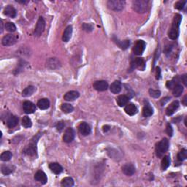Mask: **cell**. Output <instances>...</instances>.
Here are the masks:
<instances>
[{
    "mask_svg": "<svg viewBox=\"0 0 187 187\" xmlns=\"http://www.w3.org/2000/svg\"><path fill=\"white\" fill-rule=\"evenodd\" d=\"M160 73H161V71H160V68L157 67L156 68V78L157 79L160 78Z\"/></svg>",
    "mask_w": 187,
    "mask_h": 187,
    "instance_id": "47",
    "label": "cell"
},
{
    "mask_svg": "<svg viewBox=\"0 0 187 187\" xmlns=\"http://www.w3.org/2000/svg\"><path fill=\"white\" fill-rule=\"evenodd\" d=\"M153 113H154L153 107L151 106V105L148 102H146V104H145L143 109V116L144 117H149L152 116Z\"/></svg>",
    "mask_w": 187,
    "mask_h": 187,
    "instance_id": "25",
    "label": "cell"
},
{
    "mask_svg": "<svg viewBox=\"0 0 187 187\" xmlns=\"http://www.w3.org/2000/svg\"><path fill=\"white\" fill-rule=\"evenodd\" d=\"M148 2L145 0H134L132 2V8L138 13H145L147 11Z\"/></svg>",
    "mask_w": 187,
    "mask_h": 187,
    "instance_id": "3",
    "label": "cell"
},
{
    "mask_svg": "<svg viewBox=\"0 0 187 187\" xmlns=\"http://www.w3.org/2000/svg\"><path fill=\"white\" fill-rule=\"evenodd\" d=\"M58 64H59V62L55 58L50 59L48 61V62H47V66H49L51 69H55V68H57L59 66Z\"/></svg>",
    "mask_w": 187,
    "mask_h": 187,
    "instance_id": "32",
    "label": "cell"
},
{
    "mask_svg": "<svg viewBox=\"0 0 187 187\" xmlns=\"http://www.w3.org/2000/svg\"><path fill=\"white\" fill-rule=\"evenodd\" d=\"M12 156V153L9 151H7L3 152L2 154H1V156H0V159H1L2 161L3 162H8L11 159Z\"/></svg>",
    "mask_w": 187,
    "mask_h": 187,
    "instance_id": "34",
    "label": "cell"
},
{
    "mask_svg": "<svg viewBox=\"0 0 187 187\" xmlns=\"http://www.w3.org/2000/svg\"><path fill=\"white\" fill-rule=\"evenodd\" d=\"M64 127H65V124H64L63 121H60L57 124L56 129L58 131H62V129L64 128Z\"/></svg>",
    "mask_w": 187,
    "mask_h": 187,
    "instance_id": "44",
    "label": "cell"
},
{
    "mask_svg": "<svg viewBox=\"0 0 187 187\" xmlns=\"http://www.w3.org/2000/svg\"><path fill=\"white\" fill-rule=\"evenodd\" d=\"M186 97H187V96L186 95V96L184 97V98H183V105H184L185 106H186V105H187V103H186Z\"/></svg>",
    "mask_w": 187,
    "mask_h": 187,
    "instance_id": "49",
    "label": "cell"
},
{
    "mask_svg": "<svg viewBox=\"0 0 187 187\" xmlns=\"http://www.w3.org/2000/svg\"><path fill=\"white\" fill-rule=\"evenodd\" d=\"M72 34H73V27H72V26H68L65 29L64 34H63L62 40L64 42H68L71 38Z\"/></svg>",
    "mask_w": 187,
    "mask_h": 187,
    "instance_id": "23",
    "label": "cell"
},
{
    "mask_svg": "<svg viewBox=\"0 0 187 187\" xmlns=\"http://www.w3.org/2000/svg\"><path fill=\"white\" fill-rule=\"evenodd\" d=\"M166 132L168 133V134L169 136H172V134H173V130H172V128L171 127V125L170 124H168L166 127Z\"/></svg>",
    "mask_w": 187,
    "mask_h": 187,
    "instance_id": "43",
    "label": "cell"
},
{
    "mask_svg": "<svg viewBox=\"0 0 187 187\" xmlns=\"http://www.w3.org/2000/svg\"><path fill=\"white\" fill-rule=\"evenodd\" d=\"M110 127L109 126H107V125L104 126V127H103V131L105 132H107V131L110 130Z\"/></svg>",
    "mask_w": 187,
    "mask_h": 187,
    "instance_id": "48",
    "label": "cell"
},
{
    "mask_svg": "<svg viewBox=\"0 0 187 187\" xmlns=\"http://www.w3.org/2000/svg\"><path fill=\"white\" fill-rule=\"evenodd\" d=\"M4 13L5 15L8 16V17L10 18H12V19H14V18H15L16 15H17V11H16L15 8L12 7V5H8V6L5 8Z\"/></svg>",
    "mask_w": 187,
    "mask_h": 187,
    "instance_id": "19",
    "label": "cell"
},
{
    "mask_svg": "<svg viewBox=\"0 0 187 187\" xmlns=\"http://www.w3.org/2000/svg\"><path fill=\"white\" fill-rule=\"evenodd\" d=\"M49 168L53 173L57 174V175L60 174L61 172L63 171V168L62 167V165H59V164L57 162H53L50 164Z\"/></svg>",
    "mask_w": 187,
    "mask_h": 187,
    "instance_id": "22",
    "label": "cell"
},
{
    "mask_svg": "<svg viewBox=\"0 0 187 187\" xmlns=\"http://www.w3.org/2000/svg\"><path fill=\"white\" fill-rule=\"evenodd\" d=\"M149 93H150V96L153 98H159L161 95V91L159 90H154V89H149Z\"/></svg>",
    "mask_w": 187,
    "mask_h": 187,
    "instance_id": "40",
    "label": "cell"
},
{
    "mask_svg": "<svg viewBox=\"0 0 187 187\" xmlns=\"http://www.w3.org/2000/svg\"><path fill=\"white\" fill-rule=\"evenodd\" d=\"M179 107V102L178 101H173L170 105L168 106V108L166 109V114L168 116H172L174 113L177 110L178 108Z\"/></svg>",
    "mask_w": 187,
    "mask_h": 187,
    "instance_id": "17",
    "label": "cell"
},
{
    "mask_svg": "<svg viewBox=\"0 0 187 187\" xmlns=\"http://www.w3.org/2000/svg\"><path fill=\"white\" fill-rule=\"evenodd\" d=\"M37 106L39 109L41 110H46L50 107V101L48 99L43 98L39 100L37 102Z\"/></svg>",
    "mask_w": 187,
    "mask_h": 187,
    "instance_id": "26",
    "label": "cell"
},
{
    "mask_svg": "<svg viewBox=\"0 0 187 187\" xmlns=\"http://www.w3.org/2000/svg\"><path fill=\"white\" fill-rule=\"evenodd\" d=\"M93 87L98 91H104L108 88V83L105 80H97L93 83Z\"/></svg>",
    "mask_w": 187,
    "mask_h": 187,
    "instance_id": "10",
    "label": "cell"
},
{
    "mask_svg": "<svg viewBox=\"0 0 187 187\" xmlns=\"http://www.w3.org/2000/svg\"><path fill=\"white\" fill-rule=\"evenodd\" d=\"M186 4V1H178L175 4V8L178 10H181L184 8L185 5Z\"/></svg>",
    "mask_w": 187,
    "mask_h": 187,
    "instance_id": "41",
    "label": "cell"
},
{
    "mask_svg": "<svg viewBox=\"0 0 187 187\" xmlns=\"http://www.w3.org/2000/svg\"><path fill=\"white\" fill-rule=\"evenodd\" d=\"M122 85L119 80H116L110 86V90L113 93H118L121 91Z\"/></svg>",
    "mask_w": 187,
    "mask_h": 187,
    "instance_id": "20",
    "label": "cell"
},
{
    "mask_svg": "<svg viewBox=\"0 0 187 187\" xmlns=\"http://www.w3.org/2000/svg\"><path fill=\"white\" fill-rule=\"evenodd\" d=\"M22 125L25 128H30L32 126L31 118L28 116H23L22 118Z\"/></svg>",
    "mask_w": 187,
    "mask_h": 187,
    "instance_id": "35",
    "label": "cell"
},
{
    "mask_svg": "<svg viewBox=\"0 0 187 187\" xmlns=\"http://www.w3.org/2000/svg\"><path fill=\"white\" fill-rule=\"evenodd\" d=\"M170 97H165V98H164V99H162V100H161V104H162V106H163L164 105H165V103H166V102H168V100H170Z\"/></svg>",
    "mask_w": 187,
    "mask_h": 187,
    "instance_id": "46",
    "label": "cell"
},
{
    "mask_svg": "<svg viewBox=\"0 0 187 187\" xmlns=\"http://www.w3.org/2000/svg\"><path fill=\"white\" fill-rule=\"evenodd\" d=\"M178 160L179 162H183L184 161L185 159H186L187 158V151L186 149H182V150L180 151L178 154L177 156Z\"/></svg>",
    "mask_w": 187,
    "mask_h": 187,
    "instance_id": "36",
    "label": "cell"
},
{
    "mask_svg": "<svg viewBox=\"0 0 187 187\" xmlns=\"http://www.w3.org/2000/svg\"><path fill=\"white\" fill-rule=\"evenodd\" d=\"M169 148V140L167 138H163L161 141L156 144V154L158 157L161 158L168 151Z\"/></svg>",
    "mask_w": 187,
    "mask_h": 187,
    "instance_id": "2",
    "label": "cell"
},
{
    "mask_svg": "<svg viewBox=\"0 0 187 187\" xmlns=\"http://www.w3.org/2000/svg\"><path fill=\"white\" fill-rule=\"evenodd\" d=\"M36 138H37V137H35V138L32 140V141L30 142L28 146L25 148L24 153L29 156L35 155L36 152H37V146H36V145H37V140Z\"/></svg>",
    "mask_w": 187,
    "mask_h": 187,
    "instance_id": "5",
    "label": "cell"
},
{
    "mask_svg": "<svg viewBox=\"0 0 187 187\" xmlns=\"http://www.w3.org/2000/svg\"><path fill=\"white\" fill-rule=\"evenodd\" d=\"M35 180L41 183L42 184H46L48 181V178L44 172L42 170H39L35 173Z\"/></svg>",
    "mask_w": 187,
    "mask_h": 187,
    "instance_id": "14",
    "label": "cell"
},
{
    "mask_svg": "<svg viewBox=\"0 0 187 187\" xmlns=\"http://www.w3.org/2000/svg\"><path fill=\"white\" fill-rule=\"evenodd\" d=\"M170 165V156L167 155L165 156H164V158L162 159V170H166L167 169L169 168V166Z\"/></svg>",
    "mask_w": 187,
    "mask_h": 187,
    "instance_id": "30",
    "label": "cell"
},
{
    "mask_svg": "<svg viewBox=\"0 0 187 187\" xmlns=\"http://www.w3.org/2000/svg\"><path fill=\"white\" fill-rule=\"evenodd\" d=\"M1 171L3 174H4V175H10V174H11L12 171H13V170H12L10 167L6 166V165H2L1 168Z\"/></svg>",
    "mask_w": 187,
    "mask_h": 187,
    "instance_id": "39",
    "label": "cell"
},
{
    "mask_svg": "<svg viewBox=\"0 0 187 187\" xmlns=\"http://www.w3.org/2000/svg\"><path fill=\"white\" fill-rule=\"evenodd\" d=\"M18 123H19V118L15 116H10L7 121V125L10 129L15 127L18 125Z\"/></svg>",
    "mask_w": 187,
    "mask_h": 187,
    "instance_id": "24",
    "label": "cell"
},
{
    "mask_svg": "<svg viewBox=\"0 0 187 187\" xmlns=\"http://www.w3.org/2000/svg\"><path fill=\"white\" fill-rule=\"evenodd\" d=\"M36 91V88L33 86H27L22 92V96L23 97H29L34 93V92Z\"/></svg>",
    "mask_w": 187,
    "mask_h": 187,
    "instance_id": "27",
    "label": "cell"
},
{
    "mask_svg": "<svg viewBox=\"0 0 187 187\" xmlns=\"http://www.w3.org/2000/svg\"><path fill=\"white\" fill-rule=\"evenodd\" d=\"M183 91V87L179 83L178 84V85H176L175 87L172 89V93H173L174 96L176 97H178L181 95Z\"/></svg>",
    "mask_w": 187,
    "mask_h": 187,
    "instance_id": "31",
    "label": "cell"
},
{
    "mask_svg": "<svg viewBox=\"0 0 187 187\" xmlns=\"http://www.w3.org/2000/svg\"><path fill=\"white\" fill-rule=\"evenodd\" d=\"M132 66L133 69L138 68L140 70H144L145 67V62L142 58H136L132 63Z\"/></svg>",
    "mask_w": 187,
    "mask_h": 187,
    "instance_id": "18",
    "label": "cell"
},
{
    "mask_svg": "<svg viewBox=\"0 0 187 187\" xmlns=\"http://www.w3.org/2000/svg\"><path fill=\"white\" fill-rule=\"evenodd\" d=\"M83 29L86 32H91L93 30V26L91 23H83Z\"/></svg>",
    "mask_w": 187,
    "mask_h": 187,
    "instance_id": "42",
    "label": "cell"
},
{
    "mask_svg": "<svg viewBox=\"0 0 187 187\" xmlns=\"http://www.w3.org/2000/svg\"><path fill=\"white\" fill-rule=\"evenodd\" d=\"M181 80H182L183 83H184V85H185V86H186V82H187V80H186V74H185V75H182V76H181Z\"/></svg>",
    "mask_w": 187,
    "mask_h": 187,
    "instance_id": "45",
    "label": "cell"
},
{
    "mask_svg": "<svg viewBox=\"0 0 187 187\" xmlns=\"http://www.w3.org/2000/svg\"><path fill=\"white\" fill-rule=\"evenodd\" d=\"M75 133L74 129L72 128H68L66 129L64 132V136H63V140L66 143H70L74 140Z\"/></svg>",
    "mask_w": 187,
    "mask_h": 187,
    "instance_id": "9",
    "label": "cell"
},
{
    "mask_svg": "<svg viewBox=\"0 0 187 187\" xmlns=\"http://www.w3.org/2000/svg\"><path fill=\"white\" fill-rule=\"evenodd\" d=\"M3 32V23L2 21H1V33Z\"/></svg>",
    "mask_w": 187,
    "mask_h": 187,
    "instance_id": "50",
    "label": "cell"
},
{
    "mask_svg": "<svg viewBox=\"0 0 187 187\" xmlns=\"http://www.w3.org/2000/svg\"><path fill=\"white\" fill-rule=\"evenodd\" d=\"M46 27V21L42 17H39L37 21V25L35 29V35L36 37H39L43 33Z\"/></svg>",
    "mask_w": 187,
    "mask_h": 187,
    "instance_id": "6",
    "label": "cell"
},
{
    "mask_svg": "<svg viewBox=\"0 0 187 187\" xmlns=\"http://www.w3.org/2000/svg\"><path fill=\"white\" fill-rule=\"evenodd\" d=\"M124 111L129 116H134V115L137 114L138 110L135 105H134V104L132 103H129L125 106Z\"/></svg>",
    "mask_w": 187,
    "mask_h": 187,
    "instance_id": "16",
    "label": "cell"
},
{
    "mask_svg": "<svg viewBox=\"0 0 187 187\" xmlns=\"http://www.w3.org/2000/svg\"><path fill=\"white\" fill-rule=\"evenodd\" d=\"M182 20V16L180 14H176L174 16L173 21H172L171 29L168 32V37L172 40H175L178 38L179 34V26Z\"/></svg>",
    "mask_w": 187,
    "mask_h": 187,
    "instance_id": "1",
    "label": "cell"
},
{
    "mask_svg": "<svg viewBox=\"0 0 187 187\" xmlns=\"http://www.w3.org/2000/svg\"><path fill=\"white\" fill-rule=\"evenodd\" d=\"M113 40L115 41V42L118 45L122 50H126L128 48L129 46V40H124V41H120L118 39L113 38Z\"/></svg>",
    "mask_w": 187,
    "mask_h": 187,
    "instance_id": "29",
    "label": "cell"
},
{
    "mask_svg": "<svg viewBox=\"0 0 187 187\" xmlns=\"http://www.w3.org/2000/svg\"><path fill=\"white\" fill-rule=\"evenodd\" d=\"M107 8L114 11H120L124 8L125 2L122 0H109L107 2Z\"/></svg>",
    "mask_w": 187,
    "mask_h": 187,
    "instance_id": "4",
    "label": "cell"
},
{
    "mask_svg": "<svg viewBox=\"0 0 187 187\" xmlns=\"http://www.w3.org/2000/svg\"><path fill=\"white\" fill-rule=\"evenodd\" d=\"M129 100V97L124 94L119 95V96L116 98V102L119 107H124V106L127 105V104H128Z\"/></svg>",
    "mask_w": 187,
    "mask_h": 187,
    "instance_id": "21",
    "label": "cell"
},
{
    "mask_svg": "<svg viewBox=\"0 0 187 187\" xmlns=\"http://www.w3.org/2000/svg\"><path fill=\"white\" fill-rule=\"evenodd\" d=\"M122 172L127 176H132L135 172V168L132 164H125L122 167Z\"/></svg>",
    "mask_w": 187,
    "mask_h": 187,
    "instance_id": "13",
    "label": "cell"
},
{
    "mask_svg": "<svg viewBox=\"0 0 187 187\" xmlns=\"http://www.w3.org/2000/svg\"><path fill=\"white\" fill-rule=\"evenodd\" d=\"M5 27L7 31L10 32H15V30H16L15 25L12 22H8L5 23Z\"/></svg>",
    "mask_w": 187,
    "mask_h": 187,
    "instance_id": "38",
    "label": "cell"
},
{
    "mask_svg": "<svg viewBox=\"0 0 187 187\" xmlns=\"http://www.w3.org/2000/svg\"><path fill=\"white\" fill-rule=\"evenodd\" d=\"M80 96V93L76 91H70L66 92L64 96V99L66 101H74V100L78 99Z\"/></svg>",
    "mask_w": 187,
    "mask_h": 187,
    "instance_id": "15",
    "label": "cell"
},
{
    "mask_svg": "<svg viewBox=\"0 0 187 187\" xmlns=\"http://www.w3.org/2000/svg\"><path fill=\"white\" fill-rule=\"evenodd\" d=\"M61 109L64 113H72L74 110V107H73V105H71L70 104L68 103H64L62 104V106H61Z\"/></svg>",
    "mask_w": 187,
    "mask_h": 187,
    "instance_id": "33",
    "label": "cell"
},
{
    "mask_svg": "<svg viewBox=\"0 0 187 187\" xmlns=\"http://www.w3.org/2000/svg\"><path fill=\"white\" fill-rule=\"evenodd\" d=\"M78 129L79 132H80V133L83 136L89 135L91 132V127H90V126L87 123H86V122H82V123H80L78 127Z\"/></svg>",
    "mask_w": 187,
    "mask_h": 187,
    "instance_id": "12",
    "label": "cell"
},
{
    "mask_svg": "<svg viewBox=\"0 0 187 187\" xmlns=\"http://www.w3.org/2000/svg\"><path fill=\"white\" fill-rule=\"evenodd\" d=\"M23 111L27 114L33 113L36 110V106L34 103L30 101H26L23 103Z\"/></svg>",
    "mask_w": 187,
    "mask_h": 187,
    "instance_id": "11",
    "label": "cell"
},
{
    "mask_svg": "<svg viewBox=\"0 0 187 187\" xmlns=\"http://www.w3.org/2000/svg\"><path fill=\"white\" fill-rule=\"evenodd\" d=\"M16 2H18L21 3V4H24V3H26V1H18V0H16Z\"/></svg>",
    "mask_w": 187,
    "mask_h": 187,
    "instance_id": "51",
    "label": "cell"
},
{
    "mask_svg": "<svg viewBox=\"0 0 187 187\" xmlns=\"http://www.w3.org/2000/svg\"><path fill=\"white\" fill-rule=\"evenodd\" d=\"M179 82L180 80L178 79V78L176 77V78H174L172 79L171 81H168V83H167V86H168V89H172L176 85L179 84Z\"/></svg>",
    "mask_w": 187,
    "mask_h": 187,
    "instance_id": "37",
    "label": "cell"
},
{
    "mask_svg": "<svg viewBox=\"0 0 187 187\" xmlns=\"http://www.w3.org/2000/svg\"><path fill=\"white\" fill-rule=\"evenodd\" d=\"M61 185L64 187H72L74 186V180L70 177H66L62 181Z\"/></svg>",
    "mask_w": 187,
    "mask_h": 187,
    "instance_id": "28",
    "label": "cell"
},
{
    "mask_svg": "<svg viewBox=\"0 0 187 187\" xmlns=\"http://www.w3.org/2000/svg\"><path fill=\"white\" fill-rule=\"evenodd\" d=\"M145 48V42L143 40H138L133 48V52L135 55L140 56L143 53Z\"/></svg>",
    "mask_w": 187,
    "mask_h": 187,
    "instance_id": "7",
    "label": "cell"
},
{
    "mask_svg": "<svg viewBox=\"0 0 187 187\" xmlns=\"http://www.w3.org/2000/svg\"><path fill=\"white\" fill-rule=\"evenodd\" d=\"M16 42H17V38L14 35H10V34L5 35L2 40V43L5 46H12V45L15 44Z\"/></svg>",
    "mask_w": 187,
    "mask_h": 187,
    "instance_id": "8",
    "label": "cell"
}]
</instances>
